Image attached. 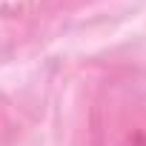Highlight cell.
<instances>
[{
	"instance_id": "obj_1",
	"label": "cell",
	"mask_w": 146,
	"mask_h": 146,
	"mask_svg": "<svg viewBox=\"0 0 146 146\" xmlns=\"http://www.w3.org/2000/svg\"><path fill=\"white\" fill-rule=\"evenodd\" d=\"M98 146H146V103L123 83L103 92L95 112Z\"/></svg>"
}]
</instances>
